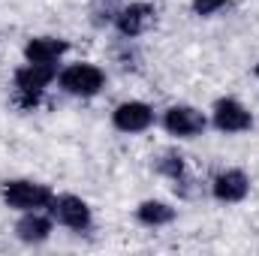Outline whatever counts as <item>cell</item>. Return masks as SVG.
Here are the masks:
<instances>
[{
    "label": "cell",
    "instance_id": "1",
    "mask_svg": "<svg viewBox=\"0 0 259 256\" xmlns=\"http://www.w3.org/2000/svg\"><path fill=\"white\" fill-rule=\"evenodd\" d=\"M58 88L69 94V97H78V100H94L97 94H103L106 88V69L91 61H75V64H66L58 72Z\"/></svg>",
    "mask_w": 259,
    "mask_h": 256
},
{
    "label": "cell",
    "instance_id": "2",
    "mask_svg": "<svg viewBox=\"0 0 259 256\" xmlns=\"http://www.w3.org/2000/svg\"><path fill=\"white\" fill-rule=\"evenodd\" d=\"M0 199L6 208L12 211H36V208H49L55 190L42 181H33V178H9L0 184Z\"/></svg>",
    "mask_w": 259,
    "mask_h": 256
},
{
    "label": "cell",
    "instance_id": "3",
    "mask_svg": "<svg viewBox=\"0 0 259 256\" xmlns=\"http://www.w3.org/2000/svg\"><path fill=\"white\" fill-rule=\"evenodd\" d=\"M154 24H157V6L151 0H130L118 9L112 27L118 30L121 39H139L148 30H154Z\"/></svg>",
    "mask_w": 259,
    "mask_h": 256
},
{
    "label": "cell",
    "instance_id": "4",
    "mask_svg": "<svg viewBox=\"0 0 259 256\" xmlns=\"http://www.w3.org/2000/svg\"><path fill=\"white\" fill-rule=\"evenodd\" d=\"M49 214L55 217L58 226H64L69 232H88L91 223H94L91 205L81 196H75V193H61V196L55 193V199L49 205Z\"/></svg>",
    "mask_w": 259,
    "mask_h": 256
},
{
    "label": "cell",
    "instance_id": "5",
    "mask_svg": "<svg viewBox=\"0 0 259 256\" xmlns=\"http://www.w3.org/2000/svg\"><path fill=\"white\" fill-rule=\"evenodd\" d=\"M163 130L175 139H196L208 130V115L202 109H196L190 103H172L163 118H160Z\"/></svg>",
    "mask_w": 259,
    "mask_h": 256
},
{
    "label": "cell",
    "instance_id": "6",
    "mask_svg": "<svg viewBox=\"0 0 259 256\" xmlns=\"http://www.w3.org/2000/svg\"><path fill=\"white\" fill-rule=\"evenodd\" d=\"M157 124V112L145 100H124L112 109V127L124 136H142Z\"/></svg>",
    "mask_w": 259,
    "mask_h": 256
},
{
    "label": "cell",
    "instance_id": "7",
    "mask_svg": "<svg viewBox=\"0 0 259 256\" xmlns=\"http://www.w3.org/2000/svg\"><path fill=\"white\" fill-rule=\"evenodd\" d=\"M211 124L223 136H241L253 127V112L235 97H220L211 106Z\"/></svg>",
    "mask_w": 259,
    "mask_h": 256
},
{
    "label": "cell",
    "instance_id": "8",
    "mask_svg": "<svg viewBox=\"0 0 259 256\" xmlns=\"http://www.w3.org/2000/svg\"><path fill=\"white\" fill-rule=\"evenodd\" d=\"M211 196L223 205H238L250 196V175L244 169H220L211 181Z\"/></svg>",
    "mask_w": 259,
    "mask_h": 256
},
{
    "label": "cell",
    "instance_id": "9",
    "mask_svg": "<svg viewBox=\"0 0 259 256\" xmlns=\"http://www.w3.org/2000/svg\"><path fill=\"white\" fill-rule=\"evenodd\" d=\"M55 232V217L49 214V208H36V211H21L18 223H15V238L21 244H46Z\"/></svg>",
    "mask_w": 259,
    "mask_h": 256
},
{
    "label": "cell",
    "instance_id": "10",
    "mask_svg": "<svg viewBox=\"0 0 259 256\" xmlns=\"http://www.w3.org/2000/svg\"><path fill=\"white\" fill-rule=\"evenodd\" d=\"M66 52H69V42H66L64 36H30L24 42V61L27 64L58 66L64 61Z\"/></svg>",
    "mask_w": 259,
    "mask_h": 256
},
{
    "label": "cell",
    "instance_id": "11",
    "mask_svg": "<svg viewBox=\"0 0 259 256\" xmlns=\"http://www.w3.org/2000/svg\"><path fill=\"white\" fill-rule=\"evenodd\" d=\"M58 81V66H46V64H24L15 66L12 72V91H36L46 94V88Z\"/></svg>",
    "mask_w": 259,
    "mask_h": 256
},
{
    "label": "cell",
    "instance_id": "12",
    "mask_svg": "<svg viewBox=\"0 0 259 256\" xmlns=\"http://www.w3.org/2000/svg\"><path fill=\"white\" fill-rule=\"evenodd\" d=\"M175 217H178V208L163 199H145L136 205V220L148 229H163V226L175 223Z\"/></svg>",
    "mask_w": 259,
    "mask_h": 256
},
{
    "label": "cell",
    "instance_id": "13",
    "mask_svg": "<svg viewBox=\"0 0 259 256\" xmlns=\"http://www.w3.org/2000/svg\"><path fill=\"white\" fill-rule=\"evenodd\" d=\"M151 166H154V172H157L160 178H166V181H175V178H181L184 172H190V169H187V157H184L178 148H163V151L151 160Z\"/></svg>",
    "mask_w": 259,
    "mask_h": 256
},
{
    "label": "cell",
    "instance_id": "14",
    "mask_svg": "<svg viewBox=\"0 0 259 256\" xmlns=\"http://www.w3.org/2000/svg\"><path fill=\"white\" fill-rule=\"evenodd\" d=\"M127 0H91V24L94 27H109L115 24V15L118 9L124 6Z\"/></svg>",
    "mask_w": 259,
    "mask_h": 256
},
{
    "label": "cell",
    "instance_id": "15",
    "mask_svg": "<svg viewBox=\"0 0 259 256\" xmlns=\"http://www.w3.org/2000/svg\"><path fill=\"white\" fill-rule=\"evenodd\" d=\"M112 55H115V64H121L124 69H136V66H139V52H136L133 39H121V42L112 49Z\"/></svg>",
    "mask_w": 259,
    "mask_h": 256
},
{
    "label": "cell",
    "instance_id": "16",
    "mask_svg": "<svg viewBox=\"0 0 259 256\" xmlns=\"http://www.w3.org/2000/svg\"><path fill=\"white\" fill-rule=\"evenodd\" d=\"M229 6V0H190V9L199 18H214Z\"/></svg>",
    "mask_w": 259,
    "mask_h": 256
},
{
    "label": "cell",
    "instance_id": "17",
    "mask_svg": "<svg viewBox=\"0 0 259 256\" xmlns=\"http://www.w3.org/2000/svg\"><path fill=\"white\" fill-rule=\"evenodd\" d=\"M253 75H256V78H259V61H256V66H253Z\"/></svg>",
    "mask_w": 259,
    "mask_h": 256
}]
</instances>
